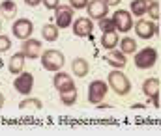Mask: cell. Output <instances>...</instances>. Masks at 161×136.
I'll list each match as a JSON object with an SVG mask.
<instances>
[{"label": "cell", "instance_id": "obj_1", "mask_svg": "<svg viewBox=\"0 0 161 136\" xmlns=\"http://www.w3.org/2000/svg\"><path fill=\"white\" fill-rule=\"evenodd\" d=\"M107 84L111 86V90L114 91L116 95H127L129 90H131V82H129V78L122 73L120 69H113V71L109 73Z\"/></svg>", "mask_w": 161, "mask_h": 136}, {"label": "cell", "instance_id": "obj_2", "mask_svg": "<svg viewBox=\"0 0 161 136\" xmlns=\"http://www.w3.org/2000/svg\"><path fill=\"white\" fill-rule=\"evenodd\" d=\"M64 63H66V58H64V54L60 50L49 48V50L41 52V65H43V69L56 73V71H60L64 67Z\"/></svg>", "mask_w": 161, "mask_h": 136}, {"label": "cell", "instance_id": "obj_3", "mask_svg": "<svg viewBox=\"0 0 161 136\" xmlns=\"http://www.w3.org/2000/svg\"><path fill=\"white\" fill-rule=\"evenodd\" d=\"M158 62V50L152 47H146L139 52H135V65L139 69H152Z\"/></svg>", "mask_w": 161, "mask_h": 136}, {"label": "cell", "instance_id": "obj_4", "mask_svg": "<svg viewBox=\"0 0 161 136\" xmlns=\"http://www.w3.org/2000/svg\"><path fill=\"white\" fill-rule=\"evenodd\" d=\"M109 91V84L103 82V80H92L90 86H88V103L90 104H97L105 99Z\"/></svg>", "mask_w": 161, "mask_h": 136}, {"label": "cell", "instance_id": "obj_5", "mask_svg": "<svg viewBox=\"0 0 161 136\" xmlns=\"http://www.w3.org/2000/svg\"><path fill=\"white\" fill-rule=\"evenodd\" d=\"M11 32L17 39L25 41V39H30L32 38V32H34V23L30 19H17L11 26Z\"/></svg>", "mask_w": 161, "mask_h": 136}, {"label": "cell", "instance_id": "obj_6", "mask_svg": "<svg viewBox=\"0 0 161 136\" xmlns=\"http://www.w3.org/2000/svg\"><path fill=\"white\" fill-rule=\"evenodd\" d=\"M135 32H137V36L142 38V39H152V38L158 34V24H156L154 21H144V19H141V21L135 23Z\"/></svg>", "mask_w": 161, "mask_h": 136}, {"label": "cell", "instance_id": "obj_7", "mask_svg": "<svg viewBox=\"0 0 161 136\" xmlns=\"http://www.w3.org/2000/svg\"><path fill=\"white\" fill-rule=\"evenodd\" d=\"M113 21H114V26H116L118 32H129L131 26H133V17L125 9H116L114 15H113Z\"/></svg>", "mask_w": 161, "mask_h": 136}, {"label": "cell", "instance_id": "obj_8", "mask_svg": "<svg viewBox=\"0 0 161 136\" xmlns=\"http://www.w3.org/2000/svg\"><path fill=\"white\" fill-rule=\"evenodd\" d=\"M13 88L19 91L21 95H28L32 88H34V77H32V73H19V77L13 80Z\"/></svg>", "mask_w": 161, "mask_h": 136}, {"label": "cell", "instance_id": "obj_9", "mask_svg": "<svg viewBox=\"0 0 161 136\" xmlns=\"http://www.w3.org/2000/svg\"><path fill=\"white\" fill-rule=\"evenodd\" d=\"M86 9H88L90 19L99 21V19L107 17V13H109V4H107L105 0H90L88 6H86Z\"/></svg>", "mask_w": 161, "mask_h": 136}, {"label": "cell", "instance_id": "obj_10", "mask_svg": "<svg viewBox=\"0 0 161 136\" xmlns=\"http://www.w3.org/2000/svg\"><path fill=\"white\" fill-rule=\"evenodd\" d=\"M71 30H73V34H75L77 38H86V36H90V34H92V30H94V23H92V19L79 17V19H75V21H73Z\"/></svg>", "mask_w": 161, "mask_h": 136}, {"label": "cell", "instance_id": "obj_11", "mask_svg": "<svg viewBox=\"0 0 161 136\" xmlns=\"http://www.w3.org/2000/svg\"><path fill=\"white\" fill-rule=\"evenodd\" d=\"M56 26L58 28H68L71 26V21H73V8L71 6H58L56 9Z\"/></svg>", "mask_w": 161, "mask_h": 136}, {"label": "cell", "instance_id": "obj_12", "mask_svg": "<svg viewBox=\"0 0 161 136\" xmlns=\"http://www.w3.org/2000/svg\"><path fill=\"white\" fill-rule=\"evenodd\" d=\"M53 86L56 88L58 93H62V91L73 90V88H75V82H73V78H71L68 73H64V71H56V75L53 77Z\"/></svg>", "mask_w": 161, "mask_h": 136}, {"label": "cell", "instance_id": "obj_13", "mask_svg": "<svg viewBox=\"0 0 161 136\" xmlns=\"http://www.w3.org/2000/svg\"><path fill=\"white\" fill-rule=\"evenodd\" d=\"M21 52L26 56V58H30V60H36V58H40L41 56V41L38 39H25L23 41V45H21Z\"/></svg>", "mask_w": 161, "mask_h": 136}, {"label": "cell", "instance_id": "obj_14", "mask_svg": "<svg viewBox=\"0 0 161 136\" xmlns=\"http://www.w3.org/2000/svg\"><path fill=\"white\" fill-rule=\"evenodd\" d=\"M142 91H144L146 97H150L154 101L156 106H159V99H158V95H159V80L158 78H146L142 82Z\"/></svg>", "mask_w": 161, "mask_h": 136}, {"label": "cell", "instance_id": "obj_15", "mask_svg": "<svg viewBox=\"0 0 161 136\" xmlns=\"http://www.w3.org/2000/svg\"><path fill=\"white\" fill-rule=\"evenodd\" d=\"M103 60H107V63L111 65V67H114V69H124L125 67V63H127V60H125V54L122 52V50H109L107 54H105V58Z\"/></svg>", "mask_w": 161, "mask_h": 136}, {"label": "cell", "instance_id": "obj_16", "mask_svg": "<svg viewBox=\"0 0 161 136\" xmlns=\"http://www.w3.org/2000/svg\"><path fill=\"white\" fill-rule=\"evenodd\" d=\"M25 60H26V56H25L23 52H15V54H11V58L8 60V71H9L11 75H19V73H23Z\"/></svg>", "mask_w": 161, "mask_h": 136}, {"label": "cell", "instance_id": "obj_17", "mask_svg": "<svg viewBox=\"0 0 161 136\" xmlns=\"http://www.w3.org/2000/svg\"><path fill=\"white\" fill-rule=\"evenodd\" d=\"M118 43H120V38H118L116 30L114 32H103V36H101V47L103 48L113 50V48H116Z\"/></svg>", "mask_w": 161, "mask_h": 136}, {"label": "cell", "instance_id": "obj_18", "mask_svg": "<svg viewBox=\"0 0 161 136\" xmlns=\"http://www.w3.org/2000/svg\"><path fill=\"white\" fill-rule=\"evenodd\" d=\"M71 71H73V75H77V77H86L88 71H90V65H88V62H86L84 58H75V60L71 62Z\"/></svg>", "mask_w": 161, "mask_h": 136}, {"label": "cell", "instance_id": "obj_19", "mask_svg": "<svg viewBox=\"0 0 161 136\" xmlns=\"http://www.w3.org/2000/svg\"><path fill=\"white\" fill-rule=\"evenodd\" d=\"M58 36H60V32H58V26H56V24H45V26L41 28V38H43L45 41H49V43L56 41Z\"/></svg>", "mask_w": 161, "mask_h": 136}, {"label": "cell", "instance_id": "obj_20", "mask_svg": "<svg viewBox=\"0 0 161 136\" xmlns=\"http://www.w3.org/2000/svg\"><path fill=\"white\" fill-rule=\"evenodd\" d=\"M0 13L6 17V19H11L17 15V4L13 0H4L0 2Z\"/></svg>", "mask_w": 161, "mask_h": 136}, {"label": "cell", "instance_id": "obj_21", "mask_svg": "<svg viewBox=\"0 0 161 136\" xmlns=\"http://www.w3.org/2000/svg\"><path fill=\"white\" fill-rule=\"evenodd\" d=\"M41 106H43V103L36 97H26V99H23L19 103L21 110H41Z\"/></svg>", "mask_w": 161, "mask_h": 136}, {"label": "cell", "instance_id": "obj_22", "mask_svg": "<svg viewBox=\"0 0 161 136\" xmlns=\"http://www.w3.org/2000/svg\"><path fill=\"white\" fill-rule=\"evenodd\" d=\"M148 0H131V13L133 15H146L148 9Z\"/></svg>", "mask_w": 161, "mask_h": 136}, {"label": "cell", "instance_id": "obj_23", "mask_svg": "<svg viewBox=\"0 0 161 136\" xmlns=\"http://www.w3.org/2000/svg\"><path fill=\"white\" fill-rule=\"evenodd\" d=\"M60 101H62V104H66V106L75 104V103H77V88L62 91V93H60Z\"/></svg>", "mask_w": 161, "mask_h": 136}, {"label": "cell", "instance_id": "obj_24", "mask_svg": "<svg viewBox=\"0 0 161 136\" xmlns=\"http://www.w3.org/2000/svg\"><path fill=\"white\" fill-rule=\"evenodd\" d=\"M120 50L124 54H133V52H137V43H135V39H131V38L120 39Z\"/></svg>", "mask_w": 161, "mask_h": 136}, {"label": "cell", "instance_id": "obj_25", "mask_svg": "<svg viewBox=\"0 0 161 136\" xmlns=\"http://www.w3.org/2000/svg\"><path fill=\"white\" fill-rule=\"evenodd\" d=\"M99 28L103 30V32H114L116 30V26H114V21H113V17L109 19V17H103V19H99ZM118 32V30H116Z\"/></svg>", "mask_w": 161, "mask_h": 136}, {"label": "cell", "instance_id": "obj_26", "mask_svg": "<svg viewBox=\"0 0 161 136\" xmlns=\"http://www.w3.org/2000/svg\"><path fill=\"white\" fill-rule=\"evenodd\" d=\"M146 15H150L152 21H158L161 15H159V4L158 2H150L148 4V9H146Z\"/></svg>", "mask_w": 161, "mask_h": 136}, {"label": "cell", "instance_id": "obj_27", "mask_svg": "<svg viewBox=\"0 0 161 136\" xmlns=\"http://www.w3.org/2000/svg\"><path fill=\"white\" fill-rule=\"evenodd\" d=\"M9 47H11V39H9L8 36L0 34V52H8Z\"/></svg>", "mask_w": 161, "mask_h": 136}, {"label": "cell", "instance_id": "obj_28", "mask_svg": "<svg viewBox=\"0 0 161 136\" xmlns=\"http://www.w3.org/2000/svg\"><path fill=\"white\" fill-rule=\"evenodd\" d=\"M88 2H90V0H69V6H71L73 9H84V8L88 6Z\"/></svg>", "mask_w": 161, "mask_h": 136}, {"label": "cell", "instance_id": "obj_29", "mask_svg": "<svg viewBox=\"0 0 161 136\" xmlns=\"http://www.w3.org/2000/svg\"><path fill=\"white\" fill-rule=\"evenodd\" d=\"M41 4L47 8V9H56L60 6V0H41Z\"/></svg>", "mask_w": 161, "mask_h": 136}, {"label": "cell", "instance_id": "obj_30", "mask_svg": "<svg viewBox=\"0 0 161 136\" xmlns=\"http://www.w3.org/2000/svg\"><path fill=\"white\" fill-rule=\"evenodd\" d=\"M25 4L30 6V8H36V6H40L41 4V0H25Z\"/></svg>", "mask_w": 161, "mask_h": 136}, {"label": "cell", "instance_id": "obj_31", "mask_svg": "<svg viewBox=\"0 0 161 136\" xmlns=\"http://www.w3.org/2000/svg\"><path fill=\"white\" fill-rule=\"evenodd\" d=\"M105 2H107L109 6H116V4H120L122 0H105Z\"/></svg>", "mask_w": 161, "mask_h": 136}, {"label": "cell", "instance_id": "obj_32", "mask_svg": "<svg viewBox=\"0 0 161 136\" xmlns=\"http://www.w3.org/2000/svg\"><path fill=\"white\" fill-rule=\"evenodd\" d=\"M2 106H4V95L0 93V108H2Z\"/></svg>", "mask_w": 161, "mask_h": 136}, {"label": "cell", "instance_id": "obj_33", "mask_svg": "<svg viewBox=\"0 0 161 136\" xmlns=\"http://www.w3.org/2000/svg\"><path fill=\"white\" fill-rule=\"evenodd\" d=\"M148 2H158V0H148Z\"/></svg>", "mask_w": 161, "mask_h": 136}, {"label": "cell", "instance_id": "obj_34", "mask_svg": "<svg viewBox=\"0 0 161 136\" xmlns=\"http://www.w3.org/2000/svg\"><path fill=\"white\" fill-rule=\"evenodd\" d=\"M0 30H2V23H0Z\"/></svg>", "mask_w": 161, "mask_h": 136}]
</instances>
